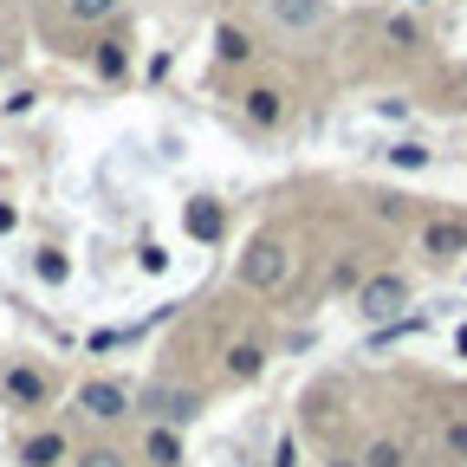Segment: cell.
Here are the masks:
<instances>
[{
    "label": "cell",
    "instance_id": "cell-26",
    "mask_svg": "<svg viewBox=\"0 0 467 467\" xmlns=\"http://www.w3.org/2000/svg\"><path fill=\"white\" fill-rule=\"evenodd\" d=\"M331 467H358V461H331Z\"/></svg>",
    "mask_w": 467,
    "mask_h": 467
},
{
    "label": "cell",
    "instance_id": "cell-3",
    "mask_svg": "<svg viewBox=\"0 0 467 467\" xmlns=\"http://www.w3.org/2000/svg\"><path fill=\"white\" fill-rule=\"evenodd\" d=\"M143 409H156L162 429H189L202 416V389H182V383H150L143 389Z\"/></svg>",
    "mask_w": 467,
    "mask_h": 467
},
{
    "label": "cell",
    "instance_id": "cell-9",
    "mask_svg": "<svg viewBox=\"0 0 467 467\" xmlns=\"http://www.w3.org/2000/svg\"><path fill=\"white\" fill-rule=\"evenodd\" d=\"M260 370H266V350H260V344H234V350H227V377H234V383H254Z\"/></svg>",
    "mask_w": 467,
    "mask_h": 467
},
{
    "label": "cell",
    "instance_id": "cell-11",
    "mask_svg": "<svg viewBox=\"0 0 467 467\" xmlns=\"http://www.w3.org/2000/svg\"><path fill=\"white\" fill-rule=\"evenodd\" d=\"M416 331H429V312H402V318L377 325V331H370V344H402V337H416Z\"/></svg>",
    "mask_w": 467,
    "mask_h": 467
},
{
    "label": "cell",
    "instance_id": "cell-27",
    "mask_svg": "<svg viewBox=\"0 0 467 467\" xmlns=\"http://www.w3.org/2000/svg\"><path fill=\"white\" fill-rule=\"evenodd\" d=\"M409 7H429V0H409Z\"/></svg>",
    "mask_w": 467,
    "mask_h": 467
},
{
    "label": "cell",
    "instance_id": "cell-19",
    "mask_svg": "<svg viewBox=\"0 0 467 467\" xmlns=\"http://www.w3.org/2000/svg\"><path fill=\"white\" fill-rule=\"evenodd\" d=\"M98 72L104 78H124V46H98Z\"/></svg>",
    "mask_w": 467,
    "mask_h": 467
},
{
    "label": "cell",
    "instance_id": "cell-12",
    "mask_svg": "<svg viewBox=\"0 0 467 467\" xmlns=\"http://www.w3.org/2000/svg\"><path fill=\"white\" fill-rule=\"evenodd\" d=\"M247 117H254V124H279V117H285V98H279L273 85H260V91H247Z\"/></svg>",
    "mask_w": 467,
    "mask_h": 467
},
{
    "label": "cell",
    "instance_id": "cell-6",
    "mask_svg": "<svg viewBox=\"0 0 467 467\" xmlns=\"http://www.w3.org/2000/svg\"><path fill=\"white\" fill-rule=\"evenodd\" d=\"M422 254L441 260V266L461 260V254H467V227H461V221H429V227H422Z\"/></svg>",
    "mask_w": 467,
    "mask_h": 467
},
{
    "label": "cell",
    "instance_id": "cell-20",
    "mask_svg": "<svg viewBox=\"0 0 467 467\" xmlns=\"http://www.w3.org/2000/svg\"><path fill=\"white\" fill-rule=\"evenodd\" d=\"M78 467H130V461L117 454V448H85V454H78Z\"/></svg>",
    "mask_w": 467,
    "mask_h": 467
},
{
    "label": "cell",
    "instance_id": "cell-16",
    "mask_svg": "<svg viewBox=\"0 0 467 467\" xmlns=\"http://www.w3.org/2000/svg\"><path fill=\"white\" fill-rule=\"evenodd\" d=\"M33 273H39L46 285H66V279H72V260H66V254H52V247H46V254L33 260Z\"/></svg>",
    "mask_w": 467,
    "mask_h": 467
},
{
    "label": "cell",
    "instance_id": "cell-2",
    "mask_svg": "<svg viewBox=\"0 0 467 467\" xmlns=\"http://www.w3.org/2000/svg\"><path fill=\"white\" fill-rule=\"evenodd\" d=\"M402 306H409V279H402V273H377V279H364V292H358V312H364L370 325L402 318Z\"/></svg>",
    "mask_w": 467,
    "mask_h": 467
},
{
    "label": "cell",
    "instance_id": "cell-17",
    "mask_svg": "<svg viewBox=\"0 0 467 467\" xmlns=\"http://www.w3.org/2000/svg\"><path fill=\"white\" fill-rule=\"evenodd\" d=\"M409 454H402V441H370V454L358 461V467H402Z\"/></svg>",
    "mask_w": 467,
    "mask_h": 467
},
{
    "label": "cell",
    "instance_id": "cell-15",
    "mask_svg": "<svg viewBox=\"0 0 467 467\" xmlns=\"http://www.w3.org/2000/svg\"><path fill=\"white\" fill-rule=\"evenodd\" d=\"M214 52L227 58V66H241V58H247L254 46H247V33H241V26H221V33H214Z\"/></svg>",
    "mask_w": 467,
    "mask_h": 467
},
{
    "label": "cell",
    "instance_id": "cell-7",
    "mask_svg": "<svg viewBox=\"0 0 467 467\" xmlns=\"http://www.w3.org/2000/svg\"><path fill=\"white\" fill-rule=\"evenodd\" d=\"M7 402H14V409H39V402H46V370L14 364V370H7Z\"/></svg>",
    "mask_w": 467,
    "mask_h": 467
},
{
    "label": "cell",
    "instance_id": "cell-18",
    "mask_svg": "<svg viewBox=\"0 0 467 467\" xmlns=\"http://www.w3.org/2000/svg\"><path fill=\"white\" fill-rule=\"evenodd\" d=\"M117 0H72V20H110Z\"/></svg>",
    "mask_w": 467,
    "mask_h": 467
},
{
    "label": "cell",
    "instance_id": "cell-4",
    "mask_svg": "<svg viewBox=\"0 0 467 467\" xmlns=\"http://www.w3.org/2000/svg\"><path fill=\"white\" fill-rule=\"evenodd\" d=\"M78 409H85L91 422H124V416H130V389L110 383V377H91V383L78 389Z\"/></svg>",
    "mask_w": 467,
    "mask_h": 467
},
{
    "label": "cell",
    "instance_id": "cell-8",
    "mask_svg": "<svg viewBox=\"0 0 467 467\" xmlns=\"http://www.w3.org/2000/svg\"><path fill=\"white\" fill-rule=\"evenodd\" d=\"M143 461L150 467H182V435H175V429H150V441H143Z\"/></svg>",
    "mask_w": 467,
    "mask_h": 467
},
{
    "label": "cell",
    "instance_id": "cell-13",
    "mask_svg": "<svg viewBox=\"0 0 467 467\" xmlns=\"http://www.w3.org/2000/svg\"><path fill=\"white\" fill-rule=\"evenodd\" d=\"M58 454H66V435H52V429H46V435H33V441H26V454H20V461H26V467H52Z\"/></svg>",
    "mask_w": 467,
    "mask_h": 467
},
{
    "label": "cell",
    "instance_id": "cell-5",
    "mask_svg": "<svg viewBox=\"0 0 467 467\" xmlns=\"http://www.w3.org/2000/svg\"><path fill=\"white\" fill-rule=\"evenodd\" d=\"M182 227H189V241H202V247H214L221 234H227V214H221V202H208V195H195L189 208H182Z\"/></svg>",
    "mask_w": 467,
    "mask_h": 467
},
{
    "label": "cell",
    "instance_id": "cell-23",
    "mask_svg": "<svg viewBox=\"0 0 467 467\" xmlns=\"http://www.w3.org/2000/svg\"><path fill=\"white\" fill-rule=\"evenodd\" d=\"M273 467H299V448H292V435H279V448H273Z\"/></svg>",
    "mask_w": 467,
    "mask_h": 467
},
{
    "label": "cell",
    "instance_id": "cell-25",
    "mask_svg": "<svg viewBox=\"0 0 467 467\" xmlns=\"http://www.w3.org/2000/svg\"><path fill=\"white\" fill-rule=\"evenodd\" d=\"M454 350H461V358H467V325H454Z\"/></svg>",
    "mask_w": 467,
    "mask_h": 467
},
{
    "label": "cell",
    "instance_id": "cell-14",
    "mask_svg": "<svg viewBox=\"0 0 467 467\" xmlns=\"http://www.w3.org/2000/svg\"><path fill=\"white\" fill-rule=\"evenodd\" d=\"M383 156H389V169H409V175H416V169H429V162H435V156H429V143H389Z\"/></svg>",
    "mask_w": 467,
    "mask_h": 467
},
{
    "label": "cell",
    "instance_id": "cell-21",
    "mask_svg": "<svg viewBox=\"0 0 467 467\" xmlns=\"http://www.w3.org/2000/svg\"><path fill=\"white\" fill-rule=\"evenodd\" d=\"M448 454L467 461V416H454V429H448Z\"/></svg>",
    "mask_w": 467,
    "mask_h": 467
},
{
    "label": "cell",
    "instance_id": "cell-1",
    "mask_svg": "<svg viewBox=\"0 0 467 467\" xmlns=\"http://www.w3.org/2000/svg\"><path fill=\"white\" fill-rule=\"evenodd\" d=\"M285 279H292V254H285V241H273V234H254L247 254H241V285H254V292H279Z\"/></svg>",
    "mask_w": 467,
    "mask_h": 467
},
{
    "label": "cell",
    "instance_id": "cell-22",
    "mask_svg": "<svg viewBox=\"0 0 467 467\" xmlns=\"http://www.w3.org/2000/svg\"><path fill=\"white\" fill-rule=\"evenodd\" d=\"M137 266H143V273H169V254H162V247H143Z\"/></svg>",
    "mask_w": 467,
    "mask_h": 467
},
{
    "label": "cell",
    "instance_id": "cell-10",
    "mask_svg": "<svg viewBox=\"0 0 467 467\" xmlns=\"http://www.w3.org/2000/svg\"><path fill=\"white\" fill-rule=\"evenodd\" d=\"M273 20L279 26H318L325 20V0H273Z\"/></svg>",
    "mask_w": 467,
    "mask_h": 467
},
{
    "label": "cell",
    "instance_id": "cell-24",
    "mask_svg": "<svg viewBox=\"0 0 467 467\" xmlns=\"http://www.w3.org/2000/svg\"><path fill=\"white\" fill-rule=\"evenodd\" d=\"M14 227H20V214H14L7 202H0V234H14Z\"/></svg>",
    "mask_w": 467,
    "mask_h": 467
}]
</instances>
